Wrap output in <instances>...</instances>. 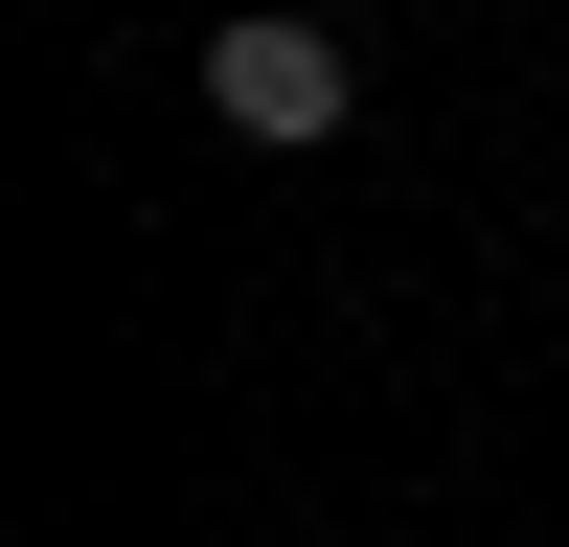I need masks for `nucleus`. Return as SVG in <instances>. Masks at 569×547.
Here are the masks:
<instances>
[{"label": "nucleus", "mask_w": 569, "mask_h": 547, "mask_svg": "<svg viewBox=\"0 0 569 547\" xmlns=\"http://www.w3.org/2000/svg\"><path fill=\"white\" fill-rule=\"evenodd\" d=\"M206 115L251 137V160H319V137L365 115V69H342V23H206Z\"/></svg>", "instance_id": "nucleus-1"}]
</instances>
